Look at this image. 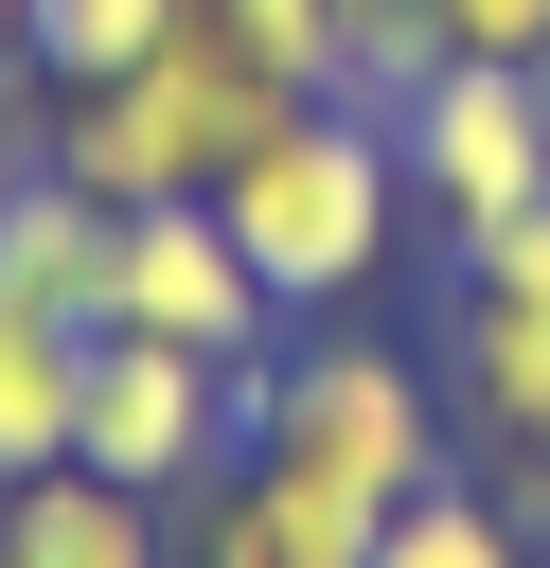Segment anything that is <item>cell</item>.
I'll use <instances>...</instances> for the list:
<instances>
[{"label": "cell", "mask_w": 550, "mask_h": 568, "mask_svg": "<svg viewBox=\"0 0 550 568\" xmlns=\"http://www.w3.org/2000/svg\"><path fill=\"white\" fill-rule=\"evenodd\" d=\"M284 106H319V89H284V71H266V53H248V36L195 0V18H177L142 71L53 89V142H35V160H53V178H89L106 213H142V195H213V178H231V160H248Z\"/></svg>", "instance_id": "1"}, {"label": "cell", "mask_w": 550, "mask_h": 568, "mask_svg": "<svg viewBox=\"0 0 550 568\" xmlns=\"http://www.w3.org/2000/svg\"><path fill=\"white\" fill-rule=\"evenodd\" d=\"M213 213H231V248L266 266V302L284 320H319V302H355L373 284V248H390V213H408V160H390V106H355V89H319V106H284L231 178H213Z\"/></svg>", "instance_id": "2"}, {"label": "cell", "mask_w": 550, "mask_h": 568, "mask_svg": "<svg viewBox=\"0 0 550 568\" xmlns=\"http://www.w3.org/2000/svg\"><path fill=\"white\" fill-rule=\"evenodd\" d=\"M248 462H284V479H319V497H355V515H408V497L444 479V408H426L408 355H373V337H302V355H266Z\"/></svg>", "instance_id": "3"}, {"label": "cell", "mask_w": 550, "mask_h": 568, "mask_svg": "<svg viewBox=\"0 0 550 568\" xmlns=\"http://www.w3.org/2000/svg\"><path fill=\"white\" fill-rule=\"evenodd\" d=\"M248 408H266V355L231 373V355H177V337H89V373H71V462L89 479H124V497H177V479H213V462H248Z\"/></svg>", "instance_id": "4"}, {"label": "cell", "mask_w": 550, "mask_h": 568, "mask_svg": "<svg viewBox=\"0 0 550 568\" xmlns=\"http://www.w3.org/2000/svg\"><path fill=\"white\" fill-rule=\"evenodd\" d=\"M390 160H408V213H444V248H479V231L550 213V106H532V71L444 53V71L390 106Z\"/></svg>", "instance_id": "5"}, {"label": "cell", "mask_w": 550, "mask_h": 568, "mask_svg": "<svg viewBox=\"0 0 550 568\" xmlns=\"http://www.w3.org/2000/svg\"><path fill=\"white\" fill-rule=\"evenodd\" d=\"M106 320H124V337H177V355H231V373H248L284 302H266V266L231 248V213H213V195H142V213L106 231Z\"/></svg>", "instance_id": "6"}, {"label": "cell", "mask_w": 550, "mask_h": 568, "mask_svg": "<svg viewBox=\"0 0 550 568\" xmlns=\"http://www.w3.org/2000/svg\"><path fill=\"white\" fill-rule=\"evenodd\" d=\"M106 195L89 178H53V160H18L0 178V302H35V320H89L106 337Z\"/></svg>", "instance_id": "7"}, {"label": "cell", "mask_w": 550, "mask_h": 568, "mask_svg": "<svg viewBox=\"0 0 550 568\" xmlns=\"http://www.w3.org/2000/svg\"><path fill=\"white\" fill-rule=\"evenodd\" d=\"M390 515L284 479V462H213V515H195V568H373Z\"/></svg>", "instance_id": "8"}, {"label": "cell", "mask_w": 550, "mask_h": 568, "mask_svg": "<svg viewBox=\"0 0 550 568\" xmlns=\"http://www.w3.org/2000/svg\"><path fill=\"white\" fill-rule=\"evenodd\" d=\"M0 568H160V497L35 462V479H0Z\"/></svg>", "instance_id": "9"}, {"label": "cell", "mask_w": 550, "mask_h": 568, "mask_svg": "<svg viewBox=\"0 0 550 568\" xmlns=\"http://www.w3.org/2000/svg\"><path fill=\"white\" fill-rule=\"evenodd\" d=\"M461 408H479L497 444H550V302L461 284Z\"/></svg>", "instance_id": "10"}, {"label": "cell", "mask_w": 550, "mask_h": 568, "mask_svg": "<svg viewBox=\"0 0 550 568\" xmlns=\"http://www.w3.org/2000/svg\"><path fill=\"white\" fill-rule=\"evenodd\" d=\"M71 373H89V320H35V302H0V479L71 462Z\"/></svg>", "instance_id": "11"}, {"label": "cell", "mask_w": 550, "mask_h": 568, "mask_svg": "<svg viewBox=\"0 0 550 568\" xmlns=\"http://www.w3.org/2000/svg\"><path fill=\"white\" fill-rule=\"evenodd\" d=\"M177 18H195V0H18V71H53V89H106V71H142Z\"/></svg>", "instance_id": "12"}, {"label": "cell", "mask_w": 550, "mask_h": 568, "mask_svg": "<svg viewBox=\"0 0 550 568\" xmlns=\"http://www.w3.org/2000/svg\"><path fill=\"white\" fill-rule=\"evenodd\" d=\"M373 568H532V532L497 515V497H461V479H426L390 532H373Z\"/></svg>", "instance_id": "13"}, {"label": "cell", "mask_w": 550, "mask_h": 568, "mask_svg": "<svg viewBox=\"0 0 550 568\" xmlns=\"http://www.w3.org/2000/svg\"><path fill=\"white\" fill-rule=\"evenodd\" d=\"M213 18H231L284 89H337V0H213Z\"/></svg>", "instance_id": "14"}, {"label": "cell", "mask_w": 550, "mask_h": 568, "mask_svg": "<svg viewBox=\"0 0 550 568\" xmlns=\"http://www.w3.org/2000/svg\"><path fill=\"white\" fill-rule=\"evenodd\" d=\"M426 36L479 53V71H532V53H550V0H426Z\"/></svg>", "instance_id": "15"}, {"label": "cell", "mask_w": 550, "mask_h": 568, "mask_svg": "<svg viewBox=\"0 0 550 568\" xmlns=\"http://www.w3.org/2000/svg\"><path fill=\"white\" fill-rule=\"evenodd\" d=\"M532 106H550V53H532Z\"/></svg>", "instance_id": "16"}, {"label": "cell", "mask_w": 550, "mask_h": 568, "mask_svg": "<svg viewBox=\"0 0 550 568\" xmlns=\"http://www.w3.org/2000/svg\"><path fill=\"white\" fill-rule=\"evenodd\" d=\"M0 53H18V0H0Z\"/></svg>", "instance_id": "17"}]
</instances>
